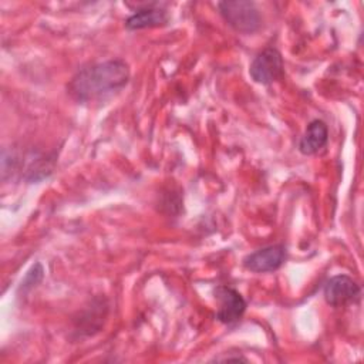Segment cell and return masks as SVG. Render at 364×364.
I'll use <instances>...</instances> for the list:
<instances>
[{"instance_id":"cell-1","label":"cell","mask_w":364,"mask_h":364,"mask_svg":"<svg viewBox=\"0 0 364 364\" xmlns=\"http://www.w3.org/2000/svg\"><path fill=\"white\" fill-rule=\"evenodd\" d=\"M129 81V67L124 60L112 58L78 70L67 91L78 102H92L122 90Z\"/></svg>"},{"instance_id":"cell-2","label":"cell","mask_w":364,"mask_h":364,"mask_svg":"<svg viewBox=\"0 0 364 364\" xmlns=\"http://www.w3.org/2000/svg\"><path fill=\"white\" fill-rule=\"evenodd\" d=\"M218 7L225 21L236 31L249 34L260 27V14L253 1H220Z\"/></svg>"},{"instance_id":"cell-3","label":"cell","mask_w":364,"mask_h":364,"mask_svg":"<svg viewBox=\"0 0 364 364\" xmlns=\"http://www.w3.org/2000/svg\"><path fill=\"white\" fill-rule=\"evenodd\" d=\"M283 67L282 54L276 48L269 47L255 57L250 64L249 74L256 82L267 85L283 75Z\"/></svg>"},{"instance_id":"cell-4","label":"cell","mask_w":364,"mask_h":364,"mask_svg":"<svg viewBox=\"0 0 364 364\" xmlns=\"http://www.w3.org/2000/svg\"><path fill=\"white\" fill-rule=\"evenodd\" d=\"M360 291L361 289L353 277L347 274H337L326 283L323 294L327 304L333 307H343L358 300Z\"/></svg>"},{"instance_id":"cell-5","label":"cell","mask_w":364,"mask_h":364,"mask_svg":"<svg viewBox=\"0 0 364 364\" xmlns=\"http://www.w3.org/2000/svg\"><path fill=\"white\" fill-rule=\"evenodd\" d=\"M215 296L219 300L216 318L220 323L232 324L240 320L246 310V301L237 290L229 286H218L215 289Z\"/></svg>"},{"instance_id":"cell-6","label":"cell","mask_w":364,"mask_h":364,"mask_svg":"<svg viewBox=\"0 0 364 364\" xmlns=\"http://www.w3.org/2000/svg\"><path fill=\"white\" fill-rule=\"evenodd\" d=\"M286 260V247L283 245H270L262 247L243 259V266L255 273H267L277 270Z\"/></svg>"},{"instance_id":"cell-7","label":"cell","mask_w":364,"mask_h":364,"mask_svg":"<svg viewBox=\"0 0 364 364\" xmlns=\"http://www.w3.org/2000/svg\"><path fill=\"white\" fill-rule=\"evenodd\" d=\"M168 21V14L158 4H145L136 9V13L129 16L125 21L127 28L139 30L146 27H158Z\"/></svg>"},{"instance_id":"cell-8","label":"cell","mask_w":364,"mask_h":364,"mask_svg":"<svg viewBox=\"0 0 364 364\" xmlns=\"http://www.w3.org/2000/svg\"><path fill=\"white\" fill-rule=\"evenodd\" d=\"M328 141V129L324 121L313 119L299 142V149L304 155H313L321 151Z\"/></svg>"}]
</instances>
